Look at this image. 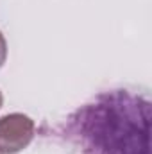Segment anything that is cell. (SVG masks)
I'll list each match as a JSON object with an SVG mask.
<instances>
[{"label":"cell","mask_w":152,"mask_h":154,"mask_svg":"<svg viewBox=\"0 0 152 154\" xmlns=\"http://www.w3.org/2000/svg\"><path fill=\"white\" fill-rule=\"evenodd\" d=\"M34 120L23 113H9L0 118V154H16L29 147L34 138Z\"/></svg>","instance_id":"1"},{"label":"cell","mask_w":152,"mask_h":154,"mask_svg":"<svg viewBox=\"0 0 152 154\" xmlns=\"http://www.w3.org/2000/svg\"><path fill=\"white\" fill-rule=\"evenodd\" d=\"M5 59H7V43H5V38H4V34L0 32V68L4 66Z\"/></svg>","instance_id":"2"},{"label":"cell","mask_w":152,"mask_h":154,"mask_svg":"<svg viewBox=\"0 0 152 154\" xmlns=\"http://www.w3.org/2000/svg\"><path fill=\"white\" fill-rule=\"evenodd\" d=\"M2 104H4V95H2V91H0V108H2Z\"/></svg>","instance_id":"3"}]
</instances>
